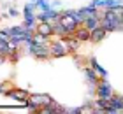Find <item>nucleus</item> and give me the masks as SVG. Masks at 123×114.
Wrapping results in <instances>:
<instances>
[{"label":"nucleus","instance_id":"nucleus-1","mask_svg":"<svg viewBox=\"0 0 123 114\" xmlns=\"http://www.w3.org/2000/svg\"><path fill=\"white\" fill-rule=\"evenodd\" d=\"M51 102H55L49 95H42V93H39V95H30V98L25 102V105L28 107V111L30 112H41V109L44 105H48V104H51Z\"/></svg>","mask_w":123,"mask_h":114},{"label":"nucleus","instance_id":"nucleus-2","mask_svg":"<svg viewBox=\"0 0 123 114\" xmlns=\"http://www.w3.org/2000/svg\"><path fill=\"white\" fill-rule=\"evenodd\" d=\"M26 48H28V53H30L32 56H35L37 60H48V58H51L49 46H46V44L30 42V44H26Z\"/></svg>","mask_w":123,"mask_h":114},{"label":"nucleus","instance_id":"nucleus-3","mask_svg":"<svg viewBox=\"0 0 123 114\" xmlns=\"http://www.w3.org/2000/svg\"><path fill=\"white\" fill-rule=\"evenodd\" d=\"M95 93H97L98 98H105V100H111L114 96V90L111 86V83L107 81V77H102L95 88Z\"/></svg>","mask_w":123,"mask_h":114},{"label":"nucleus","instance_id":"nucleus-4","mask_svg":"<svg viewBox=\"0 0 123 114\" xmlns=\"http://www.w3.org/2000/svg\"><path fill=\"white\" fill-rule=\"evenodd\" d=\"M58 21L65 26V30H67V33H69V35H74V32L77 30V26H79V23L76 21V18L69 12V11H63Z\"/></svg>","mask_w":123,"mask_h":114},{"label":"nucleus","instance_id":"nucleus-5","mask_svg":"<svg viewBox=\"0 0 123 114\" xmlns=\"http://www.w3.org/2000/svg\"><path fill=\"white\" fill-rule=\"evenodd\" d=\"M49 53H51V58H62V56H65L67 53H69L63 39L58 37V41H51L49 42Z\"/></svg>","mask_w":123,"mask_h":114},{"label":"nucleus","instance_id":"nucleus-6","mask_svg":"<svg viewBox=\"0 0 123 114\" xmlns=\"http://www.w3.org/2000/svg\"><path fill=\"white\" fill-rule=\"evenodd\" d=\"M5 96L16 100L18 104H25V102L30 98V93H28L26 90H21V88H9L7 93H5Z\"/></svg>","mask_w":123,"mask_h":114},{"label":"nucleus","instance_id":"nucleus-7","mask_svg":"<svg viewBox=\"0 0 123 114\" xmlns=\"http://www.w3.org/2000/svg\"><path fill=\"white\" fill-rule=\"evenodd\" d=\"M37 16V21H58L60 19V16H62V12L60 11H56V9H49V11H41L39 14H35Z\"/></svg>","mask_w":123,"mask_h":114},{"label":"nucleus","instance_id":"nucleus-8","mask_svg":"<svg viewBox=\"0 0 123 114\" xmlns=\"http://www.w3.org/2000/svg\"><path fill=\"white\" fill-rule=\"evenodd\" d=\"M83 74H85V77H86L88 84H90V88H92V90L97 88V84H98V81H100V79H98L100 76L93 70V67H85V68H83Z\"/></svg>","mask_w":123,"mask_h":114},{"label":"nucleus","instance_id":"nucleus-9","mask_svg":"<svg viewBox=\"0 0 123 114\" xmlns=\"http://www.w3.org/2000/svg\"><path fill=\"white\" fill-rule=\"evenodd\" d=\"M35 32L42 33V35H46V37H53V35H55L53 23H51V21H39V25L35 26Z\"/></svg>","mask_w":123,"mask_h":114},{"label":"nucleus","instance_id":"nucleus-10","mask_svg":"<svg viewBox=\"0 0 123 114\" xmlns=\"http://www.w3.org/2000/svg\"><path fill=\"white\" fill-rule=\"evenodd\" d=\"M100 19H102V12H98V14H93V16H88V18L85 19V23H83V25H85L88 30H95V28L97 26H100Z\"/></svg>","mask_w":123,"mask_h":114},{"label":"nucleus","instance_id":"nucleus-11","mask_svg":"<svg viewBox=\"0 0 123 114\" xmlns=\"http://www.w3.org/2000/svg\"><path fill=\"white\" fill-rule=\"evenodd\" d=\"M109 102H111V105H109L107 112H123V96L114 95Z\"/></svg>","mask_w":123,"mask_h":114},{"label":"nucleus","instance_id":"nucleus-12","mask_svg":"<svg viewBox=\"0 0 123 114\" xmlns=\"http://www.w3.org/2000/svg\"><path fill=\"white\" fill-rule=\"evenodd\" d=\"M90 33H92V32L88 30L85 25H79V26H77V30L74 32V37H76L79 42H86V41H90Z\"/></svg>","mask_w":123,"mask_h":114},{"label":"nucleus","instance_id":"nucleus-13","mask_svg":"<svg viewBox=\"0 0 123 114\" xmlns=\"http://www.w3.org/2000/svg\"><path fill=\"white\" fill-rule=\"evenodd\" d=\"M67 112V109H62V107H58L55 102H51V104H48V105H44L42 109H41V114H63Z\"/></svg>","mask_w":123,"mask_h":114},{"label":"nucleus","instance_id":"nucleus-14","mask_svg":"<svg viewBox=\"0 0 123 114\" xmlns=\"http://www.w3.org/2000/svg\"><path fill=\"white\" fill-rule=\"evenodd\" d=\"M105 35H107V32H105L102 26H97L90 33V41L92 42H100V41H104V39H105Z\"/></svg>","mask_w":123,"mask_h":114},{"label":"nucleus","instance_id":"nucleus-15","mask_svg":"<svg viewBox=\"0 0 123 114\" xmlns=\"http://www.w3.org/2000/svg\"><path fill=\"white\" fill-rule=\"evenodd\" d=\"M90 67H93V70L98 74L100 77H107V70L104 67H100V63L97 61V58H90Z\"/></svg>","mask_w":123,"mask_h":114},{"label":"nucleus","instance_id":"nucleus-16","mask_svg":"<svg viewBox=\"0 0 123 114\" xmlns=\"http://www.w3.org/2000/svg\"><path fill=\"white\" fill-rule=\"evenodd\" d=\"M32 4L41 11H49L51 9V2H49V0H32Z\"/></svg>","mask_w":123,"mask_h":114},{"label":"nucleus","instance_id":"nucleus-17","mask_svg":"<svg viewBox=\"0 0 123 114\" xmlns=\"http://www.w3.org/2000/svg\"><path fill=\"white\" fill-rule=\"evenodd\" d=\"M35 5H33L32 2L30 4H25V7H23V18H32V16H35Z\"/></svg>","mask_w":123,"mask_h":114},{"label":"nucleus","instance_id":"nucleus-18","mask_svg":"<svg viewBox=\"0 0 123 114\" xmlns=\"http://www.w3.org/2000/svg\"><path fill=\"white\" fill-rule=\"evenodd\" d=\"M11 51H12V48H11L9 41H0V54L9 56V54H11Z\"/></svg>","mask_w":123,"mask_h":114},{"label":"nucleus","instance_id":"nucleus-19","mask_svg":"<svg viewBox=\"0 0 123 114\" xmlns=\"http://www.w3.org/2000/svg\"><path fill=\"white\" fill-rule=\"evenodd\" d=\"M49 37L46 35H42V33H39V32H33V42H37V44H46L49 46V41H48Z\"/></svg>","mask_w":123,"mask_h":114},{"label":"nucleus","instance_id":"nucleus-20","mask_svg":"<svg viewBox=\"0 0 123 114\" xmlns=\"http://www.w3.org/2000/svg\"><path fill=\"white\" fill-rule=\"evenodd\" d=\"M7 11H9V12H7V14L11 16V18H14V16H19V11H18V9H16V7H14V5H9V7H7Z\"/></svg>","mask_w":123,"mask_h":114},{"label":"nucleus","instance_id":"nucleus-21","mask_svg":"<svg viewBox=\"0 0 123 114\" xmlns=\"http://www.w3.org/2000/svg\"><path fill=\"white\" fill-rule=\"evenodd\" d=\"M0 41H11V35H9L7 28H4V30H0Z\"/></svg>","mask_w":123,"mask_h":114},{"label":"nucleus","instance_id":"nucleus-22","mask_svg":"<svg viewBox=\"0 0 123 114\" xmlns=\"http://www.w3.org/2000/svg\"><path fill=\"white\" fill-rule=\"evenodd\" d=\"M67 112H74V114H79V112H83V109H81V107H76V109H67Z\"/></svg>","mask_w":123,"mask_h":114},{"label":"nucleus","instance_id":"nucleus-23","mask_svg":"<svg viewBox=\"0 0 123 114\" xmlns=\"http://www.w3.org/2000/svg\"><path fill=\"white\" fill-rule=\"evenodd\" d=\"M51 7H53V9H58V7H60V0H53V2H51Z\"/></svg>","mask_w":123,"mask_h":114}]
</instances>
